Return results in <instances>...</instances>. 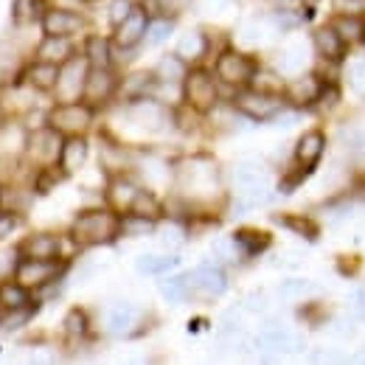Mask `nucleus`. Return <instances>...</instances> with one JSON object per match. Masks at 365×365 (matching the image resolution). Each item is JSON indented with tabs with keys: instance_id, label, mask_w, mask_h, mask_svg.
I'll use <instances>...</instances> for the list:
<instances>
[{
	"instance_id": "obj_9",
	"label": "nucleus",
	"mask_w": 365,
	"mask_h": 365,
	"mask_svg": "<svg viewBox=\"0 0 365 365\" xmlns=\"http://www.w3.org/2000/svg\"><path fill=\"white\" fill-rule=\"evenodd\" d=\"M62 146H65V140L59 138L56 130H51V127L34 130V133L29 135V140H26L29 158H31L37 166H43V169H51V166L62 158Z\"/></svg>"
},
{
	"instance_id": "obj_50",
	"label": "nucleus",
	"mask_w": 365,
	"mask_h": 365,
	"mask_svg": "<svg viewBox=\"0 0 365 365\" xmlns=\"http://www.w3.org/2000/svg\"><path fill=\"white\" fill-rule=\"evenodd\" d=\"M349 82H351L354 93L365 96V59L351 62V68H349Z\"/></svg>"
},
{
	"instance_id": "obj_22",
	"label": "nucleus",
	"mask_w": 365,
	"mask_h": 365,
	"mask_svg": "<svg viewBox=\"0 0 365 365\" xmlns=\"http://www.w3.org/2000/svg\"><path fill=\"white\" fill-rule=\"evenodd\" d=\"M59 71H62V68L48 65V62H31V65L23 71V79H26L29 88H34V91H40V93H48V91H56Z\"/></svg>"
},
{
	"instance_id": "obj_6",
	"label": "nucleus",
	"mask_w": 365,
	"mask_h": 365,
	"mask_svg": "<svg viewBox=\"0 0 365 365\" xmlns=\"http://www.w3.org/2000/svg\"><path fill=\"white\" fill-rule=\"evenodd\" d=\"M233 107L242 115L253 118V121H273L275 115H281V110H284V98L259 91H245L233 98Z\"/></svg>"
},
{
	"instance_id": "obj_53",
	"label": "nucleus",
	"mask_w": 365,
	"mask_h": 365,
	"mask_svg": "<svg viewBox=\"0 0 365 365\" xmlns=\"http://www.w3.org/2000/svg\"><path fill=\"white\" fill-rule=\"evenodd\" d=\"M182 239H185V236H182V230L175 228V225H172V228H166L163 233H160V242H163L166 247H180Z\"/></svg>"
},
{
	"instance_id": "obj_49",
	"label": "nucleus",
	"mask_w": 365,
	"mask_h": 365,
	"mask_svg": "<svg viewBox=\"0 0 365 365\" xmlns=\"http://www.w3.org/2000/svg\"><path fill=\"white\" fill-rule=\"evenodd\" d=\"M62 175H65V172H56V169H43V172L37 175V182H34V188H37L40 194H48V191H51L56 182L62 180Z\"/></svg>"
},
{
	"instance_id": "obj_5",
	"label": "nucleus",
	"mask_w": 365,
	"mask_h": 365,
	"mask_svg": "<svg viewBox=\"0 0 365 365\" xmlns=\"http://www.w3.org/2000/svg\"><path fill=\"white\" fill-rule=\"evenodd\" d=\"M182 96L191 110L208 113L217 107V82L208 71H188V76L182 82Z\"/></svg>"
},
{
	"instance_id": "obj_41",
	"label": "nucleus",
	"mask_w": 365,
	"mask_h": 365,
	"mask_svg": "<svg viewBox=\"0 0 365 365\" xmlns=\"http://www.w3.org/2000/svg\"><path fill=\"white\" fill-rule=\"evenodd\" d=\"M62 329H65V334L71 337V340H79V337H85L88 334V315L82 312V309H71L65 320H62Z\"/></svg>"
},
{
	"instance_id": "obj_32",
	"label": "nucleus",
	"mask_w": 365,
	"mask_h": 365,
	"mask_svg": "<svg viewBox=\"0 0 365 365\" xmlns=\"http://www.w3.org/2000/svg\"><path fill=\"white\" fill-rule=\"evenodd\" d=\"M178 256H158V253H143L135 262V270L143 275H163L166 270L178 267Z\"/></svg>"
},
{
	"instance_id": "obj_61",
	"label": "nucleus",
	"mask_w": 365,
	"mask_h": 365,
	"mask_svg": "<svg viewBox=\"0 0 365 365\" xmlns=\"http://www.w3.org/2000/svg\"><path fill=\"white\" fill-rule=\"evenodd\" d=\"M124 365H143V360H127Z\"/></svg>"
},
{
	"instance_id": "obj_38",
	"label": "nucleus",
	"mask_w": 365,
	"mask_h": 365,
	"mask_svg": "<svg viewBox=\"0 0 365 365\" xmlns=\"http://www.w3.org/2000/svg\"><path fill=\"white\" fill-rule=\"evenodd\" d=\"M275 222H278V225H284V228L295 230L298 236H307V239H315V236H318V228H315V222H312V220H307V217L284 214V217H275Z\"/></svg>"
},
{
	"instance_id": "obj_1",
	"label": "nucleus",
	"mask_w": 365,
	"mask_h": 365,
	"mask_svg": "<svg viewBox=\"0 0 365 365\" xmlns=\"http://www.w3.org/2000/svg\"><path fill=\"white\" fill-rule=\"evenodd\" d=\"M121 233V217H115L113 211L107 208H91V211H82L73 225H71V239L82 247H91V245H107L113 242L115 236Z\"/></svg>"
},
{
	"instance_id": "obj_7",
	"label": "nucleus",
	"mask_w": 365,
	"mask_h": 365,
	"mask_svg": "<svg viewBox=\"0 0 365 365\" xmlns=\"http://www.w3.org/2000/svg\"><path fill=\"white\" fill-rule=\"evenodd\" d=\"M88 73H91V65H88L85 56H73L68 65H62L59 82H56V98H59V104H73L76 98H82Z\"/></svg>"
},
{
	"instance_id": "obj_26",
	"label": "nucleus",
	"mask_w": 365,
	"mask_h": 365,
	"mask_svg": "<svg viewBox=\"0 0 365 365\" xmlns=\"http://www.w3.org/2000/svg\"><path fill=\"white\" fill-rule=\"evenodd\" d=\"M138 323V309L133 304H113L110 312H107V329L113 334H127L130 329H135Z\"/></svg>"
},
{
	"instance_id": "obj_8",
	"label": "nucleus",
	"mask_w": 365,
	"mask_h": 365,
	"mask_svg": "<svg viewBox=\"0 0 365 365\" xmlns=\"http://www.w3.org/2000/svg\"><path fill=\"white\" fill-rule=\"evenodd\" d=\"M217 76L230 88L250 85L256 76V62L242 51H222L217 59Z\"/></svg>"
},
{
	"instance_id": "obj_12",
	"label": "nucleus",
	"mask_w": 365,
	"mask_h": 365,
	"mask_svg": "<svg viewBox=\"0 0 365 365\" xmlns=\"http://www.w3.org/2000/svg\"><path fill=\"white\" fill-rule=\"evenodd\" d=\"M62 273V264L59 262H34V259H23L14 270V281L26 289H37V287H46L51 284L56 275Z\"/></svg>"
},
{
	"instance_id": "obj_54",
	"label": "nucleus",
	"mask_w": 365,
	"mask_h": 365,
	"mask_svg": "<svg viewBox=\"0 0 365 365\" xmlns=\"http://www.w3.org/2000/svg\"><path fill=\"white\" fill-rule=\"evenodd\" d=\"M245 307H247V312H264V307H267L264 292H250L247 301H245Z\"/></svg>"
},
{
	"instance_id": "obj_39",
	"label": "nucleus",
	"mask_w": 365,
	"mask_h": 365,
	"mask_svg": "<svg viewBox=\"0 0 365 365\" xmlns=\"http://www.w3.org/2000/svg\"><path fill=\"white\" fill-rule=\"evenodd\" d=\"M160 295L166 298V301H172V304H180L188 298V284H185V275H172V278H166L163 284H160Z\"/></svg>"
},
{
	"instance_id": "obj_48",
	"label": "nucleus",
	"mask_w": 365,
	"mask_h": 365,
	"mask_svg": "<svg viewBox=\"0 0 365 365\" xmlns=\"http://www.w3.org/2000/svg\"><path fill=\"white\" fill-rule=\"evenodd\" d=\"M211 253H214L220 262H233L236 253H239V247H236V242H233V236H230V239H217V242L211 245Z\"/></svg>"
},
{
	"instance_id": "obj_10",
	"label": "nucleus",
	"mask_w": 365,
	"mask_h": 365,
	"mask_svg": "<svg viewBox=\"0 0 365 365\" xmlns=\"http://www.w3.org/2000/svg\"><path fill=\"white\" fill-rule=\"evenodd\" d=\"M185 284H188V298H220L228 289L225 273L211 264H202V267L185 273Z\"/></svg>"
},
{
	"instance_id": "obj_17",
	"label": "nucleus",
	"mask_w": 365,
	"mask_h": 365,
	"mask_svg": "<svg viewBox=\"0 0 365 365\" xmlns=\"http://www.w3.org/2000/svg\"><path fill=\"white\" fill-rule=\"evenodd\" d=\"M20 256L23 259H34V262H56L59 259V236H53V233H31L20 245Z\"/></svg>"
},
{
	"instance_id": "obj_27",
	"label": "nucleus",
	"mask_w": 365,
	"mask_h": 365,
	"mask_svg": "<svg viewBox=\"0 0 365 365\" xmlns=\"http://www.w3.org/2000/svg\"><path fill=\"white\" fill-rule=\"evenodd\" d=\"M312 43H315V51H318L323 59H331V62H337L340 56H343V40L337 37V31L331 29V26H323L315 31V37H312Z\"/></svg>"
},
{
	"instance_id": "obj_11",
	"label": "nucleus",
	"mask_w": 365,
	"mask_h": 365,
	"mask_svg": "<svg viewBox=\"0 0 365 365\" xmlns=\"http://www.w3.org/2000/svg\"><path fill=\"white\" fill-rule=\"evenodd\" d=\"M124 115H127V121L140 130V133H160L163 127H166V121H169V113L163 110V104H158V101H152V98H143V101H133L127 110H124Z\"/></svg>"
},
{
	"instance_id": "obj_21",
	"label": "nucleus",
	"mask_w": 365,
	"mask_h": 365,
	"mask_svg": "<svg viewBox=\"0 0 365 365\" xmlns=\"http://www.w3.org/2000/svg\"><path fill=\"white\" fill-rule=\"evenodd\" d=\"M73 59V43L65 40V37H46L40 46H37V62H48V65H68Z\"/></svg>"
},
{
	"instance_id": "obj_29",
	"label": "nucleus",
	"mask_w": 365,
	"mask_h": 365,
	"mask_svg": "<svg viewBox=\"0 0 365 365\" xmlns=\"http://www.w3.org/2000/svg\"><path fill=\"white\" fill-rule=\"evenodd\" d=\"M233 242L236 247L245 253V256H256L262 253L264 247H270V236L264 230H253V228H242L233 233Z\"/></svg>"
},
{
	"instance_id": "obj_52",
	"label": "nucleus",
	"mask_w": 365,
	"mask_h": 365,
	"mask_svg": "<svg viewBox=\"0 0 365 365\" xmlns=\"http://www.w3.org/2000/svg\"><path fill=\"white\" fill-rule=\"evenodd\" d=\"M17 225H20V217L0 211V242H3V239H9V236H11V230L17 228Z\"/></svg>"
},
{
	"instance_id": "obj_19",
	"label": "nucleus",
	"mask_w": 365,
	"mask_h": 365,
	"mask_svg": "<svg viewBox=\"0 0 365 365\" xmlns=\"http://www.w3.org/2000/svg\"><path fill=\"white\" fill-rule=\"evenodd\" d=\"M323 149H326V135H323L320 130L304 133L301 140H298V146H295V160H298V166H301L304 172H309L320 160Z\"/></svg>"
},
{
	"instance_id": "obj_25",
	"label": "nucleus",
	"mask_w": 365,
	"mask_h": 365,
	"mask_svg": "<svg viewBox=\"0 0 365 365\" xmlns=\"http://www.w3.org/2000/svg\"><path fill=\"white\" fill-rule=\"evenodd\" d=\"M304 65H307V48H304V43H289V46H284L281 53H278V59H275V68H278V73H284V76L301 73Z\"/></svg>"
},
{
	"instance_id": "obj_56",
	"label": "nucleus",
	"mask_w": 365,
	"mask_h": 365,
	"mask_svg": "<svg viewBox=\"0 0 365 365\" xmlns=\"http://www.w3.org/2000/svg\"><path fill=\"white\" fill-rule=\"evenodd\" d=\"M351 312L360 320H365V292H354V298H351Z\"/></svg>"
},
{
	"instance_id": "obj_59",
	"label": "nucleus",
	"mask_w": 365,
	"mask_h": 365,
	"mask_svg": "<svg viewBox=\"0 0 365 365\" xmlns=\"http://www.w3.org/2000/svg\"><path fill=\"white\" fill-rule=\"evenodd\" d=\"M208 9H214V11H225V9H230L233 6V0H202Z\"/></svg>"
},
{
	"instance_id": "obj_42",
	"label": "nucleus",
	"mask_w": 365,
	"mask_h": 365,
	"mask_svg": "<svg viewBox=\"0 0 365 365\" xmlns=\"http://www.w3.org/2000/svg\"><path fill=\"white\" fill-rule=\"evenodd\" d=\"M31 315H34V307L9 309V312L0 315V329H3V331H17V329H23V326L31 320Z\"/></svg>"
},
{
	"instance_id": "obj_34",
	"label": "nucleus",
	"mask_w": 365,
	"mask_h": 365,
	"mask_svg": "<svg viewBox=\"0 0 365 365\" xmlns=\"http://www.w3.org/2000/svg\"><path fill=\"white\" fill-rule=\"evenodd\" d=\"M85 59L91 68H110V40L93 34L85 43Z\"/></svg>"
},
{
	"instance_id": "obj_2",
	"label": "nucleus",
	"mask_w": 365,
	"mask_h": 365,
	"mask_svg": "<svg viewBox=\"0 0 365 365\" xmlns=\"http://www.w3.org/2000/svg\"><path fill=\"white\" fill-rule=\"evenodd\" d=\"M233 182L239 188V214L245 208H253V205H262L270 200V180H267V172L262 169V163L256 160H239L233 166Z\"/></svg>"
},
{
	"instance_id": "obj_13",
	"label": "nucleus",
	"mask_w": 365,
	"mask_h": 365,
	"mask_svg": "<svg viewBox=\"0 0 365 365\" xmlns=\"http://www.w3.org/2000/svg\"><path fill=\"white\" fill-rule=\"evenodd\" d=\"M115 91H118V79H115V73L110 68H91L82 98H85L88 107H101L104 101L113 98Z\"/></svg>"
},
{
	"instance_id": "obj_4",
	"label": "nucleus",
	"mask_w": 365,
	"mask_h": 365,
	"mask_svg": "<svg viewBox=\"0 0 365 365\" xmlns=\"http://www.w3.org/2000/svg\"><path fill=\"white\" fill-rule=\"evenodd\" d=\"M93 121V107L82 104V101H73V104H56L51 113H48V127L56 130L59 135H82Z\"/></svg>"
},
{
	"instance_id": "obj_23",
	"label": "nucleus",
	"mask_w": 365,
	"mask_h": 365,
	"mask_svg": "<svg viewBox=\"0 0 365 365\" xmlns=\"http://www.w3.org/2000/svg\"><path fill=\"white\" fill-rule=\"evenodd\" d=\"M155 88H158V76L149 73V71H138V73H130V76L121 82V96H124V101L133 104V101L149 98Z\"/></svg>"
},
{
	"instance_id": "obj_45",
	"label": "nucleus",
	"mask_w": 365,
	"mask_h": 365,
	"mask_svg": "<svg viewBox=\"0 0 365 365\" xmlns=\"http://www.w3.org/2000/svg\"><path fill=\"white\" fill-rule=\"evenodd\" d=\"M172 20H155V23H149V31H146V43L149 46H160V43H166L169 37H172Z\"/></svg>"
},
{
	"instance_id": "obj_62",
	"label": "nucleus",
	"mask_w": 365,
	"mask_h": 365,
	"mask_svg": "<svg viewBox=\"0 0 365 365\" xmlns=\"http://www.w3.org/2000/svg\"><path fill=\"white\" fill-rule=\"evenodd\" d=\"M301 3H304V6H315L318 0H301Z\"/></svg>"
},
{
	"instance_id": "obj_57",
	"label": "nucleus",
	"mask_w": 365,
	"mask_h": 365,
	"mask_svg": "<svg viewBox=\"0 0 365 365\" xmlns=\"http://www.w3.org/2000/svg\"><path fill=\"white\" fill-rule=\"evenodd\" d=\"M343 9H346V14H351V17L365 14V0H343Z\"/></svg>"
},
{
	"instance_id": "obj_3",
	"label": "nucleus",
	"mask_w": 365,
	"mask_h": 365,
	"mask_svg": "<svg viewBox=\"0 0 365 365\" xmlns=\"http://www.w3.org/2000/svg\"><path fill=\"white\" fill-rule=\"evenodd\" d=\"M178 182H180L182 191H188L194 197H205L220 182L217 163L208 160V158H188L178 166Z\"/></svg>"
},
{
	"instance_id": "obj_35",
	"label": "nucleus",
	"mask_w": 365,
	"mask_h": 365,
	"mask_svg": "<svg viewBox=\"0 0 365 365\" xmlns=\"http://www.w3.org/2000/svg\"><path fill=\"white\" fill-rule=\"evenodd\" d=\"M0 307H3V312L29 307V289H26V287H20L17 281H11V284L6 281V284L0 287Z\"/></svg>"
},
{
	"instance_id": "obj_24",
	"label": "nucleus",
	"mask_w": 365,
	"mask_h": 365,
	"mask_svg": "<svg viewBox=\"0 0 365 365\" xmlns=\"http://www.w3.org/2000/svg\"><path fill=\"white\" fill-rule=\"evenodd\" d=\"M85 160H88V140L82 135L68 138L65 146H62V158H59L62 172L65 175H73V172H79L85 166Z\"/></svg>"
},
{
	"instance_id": "obj_44",
	"label": "nucleus",
	"mask_w": 365,
	"mask_h": 365,
	"mask_svg": "<svg viewBox=\"0 0 365 365\" xmlns=\"http://www.w3.org/2000/svg\"><path fill=\"white\" fill-rule=\"evenodd\" d=\"M309 292H312V284H309L307 278H287V281H281V287H278V295L287 298V301L304 298V295H309Z\"/></svg>"
},
{
	"instance_id": "obj_33",
	"label": "nucleus",
	"mask_w": 365,
	"mask_h": 365,
	"mask_svg": "<svg viewBox=\"0 0 365 365\" xmlns=\"http://www.w3.org/2000/svg\"><path fill=\"white\" fill-rule=\"evenodd\" d=\"M331 29L337 31V37L343 43H360L365 37V26L360 23V17H351V14H340L331 20Z\"/></svg>"
},
{
	"instance_id": "obj_51",
	"label": "nucleus",
	"mask_w": 365,
	"mask_h": 365,
	"mask_svg": "<svg viewBox=\"0 0 365 365\" xmlns=\"http://www.w3.org/2000/svg\"><path fill=\"white\" fill-rule=\"evenodd\" d=\"M315 365H346V357L337 354V351H329V349H318L315 357H312Z\"/></svg>"
},
{
	"instance_id": "obj_15",
	"label": "nucleus",
	"mask_w": 365,
	"mask_h": 365,
	"mask_svg": "<svg viewBox=\"0 0 365 365\" xmlns=\"http://www.w3.org/2000/svg\"><path fill=\"white\" fill-rule=\"evenodd\" d=\"M85 29V17L76 14V11H68V9H46L43 14V31L46 37H71L76 31Z\"/></svg>"
},
{
	"instance_id": "obj_36",
	"label": "nucleus",
	"mask_w": 365,
	"mask_h": 365,
	"mask_svg": "<svg viewBox=\"0 0 365 365\" xmlns=\"http://www.w3.org/2000/svg\"><path fill=\"white\" fill-rule=\"evenodd\" d=\"M253 91L259 93H267V96H284L287 91V85L281 82V76L273 73V71H256V76H253Z\"/></svg>"
},
{
	"instance_id": "obj_30",
	"label": "nucleus",
	"mask_w": 365,
	"mask_h": 365,
	"mask_svg": "<svg viewBox=\"0 0 365 365\" xmlns=\"http://www.w3.org/2000/svg\"><path fill=\"white\" fill-rule=\"evenodd\" d=\"M155 76H158V82H185V76H188V68H185V62H182L178 53H166L160 62H158V71H155Z\"/></svg>"
},
{
	"instance_id": "obj_18",
	"label": "nucleus",
	"mask_w": 365,
	"mask_h": 365,
	"mask_svg": "<svg viewBox=\"0 0 365 365\" xmlns=\"http://www.w3.org/2000/svg\"><path fill=\"white\" fill-rule=\"evenodd\" d=\"M138 194H140V188H138L130 178H113L110 185H107V202H110L113 211H118V214H130V211H133Z\"/></svg>"
},
{
	"instance_id": "obj_14",
	"label": "nucleus",
	"mask_w": 365,
	"mask_h": 365,
	"mask_svg": "<svg viewBox=\"0 0 365 365\" xmlns=\"http://www.w3.org/2000/svg\"><path fill=\"white\" fill-rule=\"evenodd\" d=\"M259 346L267 351V354H298L301 351V337L289 329H284L281 323H267L259 334Z\"/></svg>"
},
{
	"instance_id": "obj_28",
	"label": "nucleus",
	"mask_w": 365,
	"mask_h": 365,
	"mask_svg": "<svg viewBox=\"0 0 365 365\" xmlns=\"http://www.w3.org/2000/svg\"><path fill=\"white\" fill-rule=\"evenodd\" d=\"M29 205H31V194H29L26 188H17V185L0 188V211L20 217V214L29 211Z\"/></svg>"
},
{
	"instance_id": "obj_40",
	"label": "nucleus",
	"mask_w": 365,
	"mask_h": 365,
	"mask_svg": "<svg viewBox=\"0 0 365 365\" xmlns=\"http://www.w3.org/2000/svg\"><path fill=\"white\" fill-rule=\"evenodd\" d=\"M155 230V220L138 217V214H127L121 217V233L124 236H149Z\"/></svg>"
},
{
	"instance_id": "obj_55",
	"label": "nucleus",
	"mask_w": 365,
	"mask_h": 365,
	"mask_svg": "<svg viewBox=\"0 0 365 365\" xmlns=\"http://www.w3.org/2000/svg\"><path fill=\"white\" fill-rule=\"evenodd\" d=\"M337 98H340V96H337V88H334V85H331V88H323V91H320V104H323V107H334V104H337Z\"/></svg>"
},
{
	"instance_id": "obj_31",
	"label": "nucleus",
	"mask_w": 365,
	"mask_h": 365,
	"mask_svg": "<svg viewBox=\"0 0 365 365\" xmlns=\"http://www.w3.org/2000/svg\"><path fill=\"white\" fill-rule=\"evenodd\" d=\"M208 51V37L202 31H188L180 37V46H178V56L182 62H194L200 56H205Z\"/></svg>"
},
{
	"instance_id": "obj_58",
	"label": "nucleus",
	"mask_w": 365,
	"mask_h": 365,
	"mask_svg": "<svg viewBox=\"0 0 365 365\" xmlns=\"http://www.w3.org/2000/svg\"><path fill=\"white\" fill-rule=\"evenodd\" d=\"M14 62V59H11ZM6 56H0V85H9V76L14 73V65H11Z\"/></svg>"
},
{
	"instance_id": "obj_43",
	"label": "nucleus",
	"mask_w": 365,
	"mask_h": 365,
	"mask_svg": "<svg viewBox=\"0 0 365 365\" xmlns=\"http://www.w3.org/2000/svg\"><path fill=\"white\" fill-rule=\"evenodd\" d=\"M101 166H104L107 172H124V166H127V152H124L121 146L104 143V149H101Z\"/></svg>"
},
{
	"instance_id": "obj_16",
	"label": "nucleus",
	"mask_w": 365,
	"mask_h": 365,
	"mask_svg": "<svg viewBox=\"0 0 365 365\" xmlns=\"http://www.w3.org/2000/svg\"><path fill=\"white\" fill-rule=\"evenodd\" d=\"M149 31V14L143 6H135L133 14L115 29V46L118 48H135Z\"/></svg>"
},
{
	"instance_id": "obj_46",
	"label": "nucleus",
	"mask_w": 365,
	"mask_h": 365,
	"mask_svg": "<svg viewBox=\"0 0 365 365\" xmlns=\"http://www.w3.org/2000/svg\"><path fill=\"white\" fill-rule=\"evenodd\" d=\"M133 9H135V6H133V0H113V3H110V11H107L110 26H113V29H118V26L133 14Z\"/></svg>"
},
{
	"instance_id": "obj_60",
	"label": "nucleus",
	"mask_w": 365,
	"mask_h": 365,
	"mask_svg": "<svg viewBox=\"0 0 365 365\" xmlns=\"http://www.w3.org/2000/svg\"><path fill=\"white\" fill-rule=\"evenodd\" d=\"M31 365H53V360H51L48 354H34V357H31Z\"/></svg>"
},
{
	"instance_id": "obj_20",
	"label": "nucleus",
	"mask_w": 365,
	"mask_h": 365,
	"mask_svg": "<svg viewBox=\"0 0 365 365\" xmlns=\"http://www.w3.org/2000/svg\"><path fill=\"white\" fill-rule=\"evenodd\" d=\"M320 91H323V85H320L318 76H298V79H292L289 85H287V101L289 104H295V107H307V104H315L320 98Z\"/></svg>"
},
{
	"instance_id": "obj_37",
	"label": "nucleus",
	"mask_w": 365,
	"mask_h": 365,
	"mask_svg": "<svg viewBox=\"0 0 365 365\" xmlns=\"http://www.w3.org/2000/svg\"><path fill=\"white\" fill-rule=\"evenodd\" d=\"M160 211H163V205L155 200V194L152 191H143L140 188V194H138L135 205H133V211L130 214H138V217H146V220H158L160 217Z\"/></svg>"
},
{
	"instance_id": "obj_47",
	"label": "nucleus",
	"mask_w": 365,
	"mask_h": 365,
	"mask_svg": "<svg viewBox=\"0 0 365 365\" xmlns=\"http://www.w3.org/2000/svg\"><path fill=\"white\" fill-rule=\"evenodd\" d=\"M152 6L160 14V20H175L182 9L188 6V0H152Z\"/></svg>"
}]
</instances>
